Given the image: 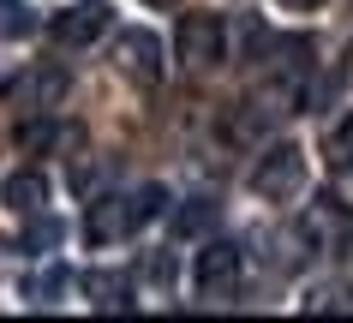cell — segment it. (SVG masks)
<instances>
[{"mask_svg":"<svg viewBox=\"0 0 353 323\" xmlns=\"http://www.w3.org/2000/svg\"><path fill=\"white\" fill-rule=\"evenodd\" d=\"M168 204L162 186H138V191H108V198H96L90 216H84V240L90 246H114V240H132V233L156 222Z\"/></svg>","mask_w":353,"mask_h":323,"instance_id":"cell-1","label":"cell"},{"mask_svg":"<svg viewBox=\"0 0 353 323\" xmlns=\"http://www.w3.org/2000/svg\"><path fill=\"white\" fill-rule=\"evenodd\" d=\"M252 191H258L263 204H288L305 191V150L299 144H270L258 156V168H252Z\"/></svg>","mask_w":353,"mask_h":323,"instance_id":"cell-2","label":"cell"},{"mask_svg":"<svg viewBox=\"0 0 353 323\" xmlns=\"http://www.w3.org/2000/svg\"><path fill=\"white\" fill-rule=\"evenodd\" d=\"M299 240H305V246L312 251H347L353 246V209L341 204V198H330V191H323V198H312V204H305V216H299Z\"/></svg>","mask_w":353,"mask_h":323,"instance_id":"cell-3","label":"cell"},{"mask_svg":"<svg viewBox=\"0 0 353 323\" xmlns=\"http://www.w3.org/2000/svg\"><path fill=\"white\" fill-rule=\"evenodd\" d=\"M174 48H180V60H186L192 72H210V66H222V60H228V24L216 19V12H186Z\"/></svg>","mask_w":353,"mask_h":323,"instance_id":"cell-4","label":"cell"},{"mask_svg":"<svg viewBox=\"0 0 353 323\" xmlns=\"http://www.w3.org/2000/svg\"><path fill=\"white\" fill-rule=\"evenodd\" d=\"M240 246L234 240H210L204 251H198V269H192V282H198V293L204 300H234L240 293Z\"/></svg>","mask_w":353,"mask_h":323,"instance_id":"cell-5","label":"cell"},{"mask_svg":"<svg viewBox=\"0 0 353 323\" xmlns=\"http://www.w3.org/2000/svg\"><path fill=\"white\" fill-rule=\"evenodd\" d=\"M108 24H114V6H108V0H72L66 12H54V24H48V30H54L60 48H90Z\"/></svg>","mask_w":353,"mask_h":323,"instance_id":"cell-6","label":"cell"},{"mask_svg":"<svg viewBox=\"0 0 353 323\" xmlns=\"http://www.w3.org/2000/svg\"><path fill=\"white\" fill-rule=\"evenodd\" d=\"M66 90H72V78L60 72V66H30V72H19L12 84H6V102L48 114V108H60V102H66Z\"/></svg>","mask_w":353,"mask_h":323,"instance_id":"cell-7","label":"cell"},{"mask_svg":"<svg viewBox=\"0 0 353 323\" xmlns=\"http://www.w3.org/2000/svg\"><path fill=\"white\" fill-rule=\"evenodd\" d=\"M114 66H120V78H132V84H156V78H162V42L150 37V30H120Z\"/></svg>","mask_w":353,"mask_h":323,"instance_id":"cell-8","label":"cell"},{"mask_svg":"<svg viewBox=\"0 0 353 323\" xmlns=\"http://www.w3.org/2000/svg\"><path fill=\"white\" fill-rule=\"evenodd\" d=\"M0 204L12 209V216H42V209H48V180H42V168H19V174H6V186H0Z\"/></svg>","mask_w":353,"mask_h":323,"instance_id":"cell-9","label":"cell"},{"mask_svg":"<svg viewBox=\"0 0 353 323\" xmlns=\"http://www.w3.org/2000/svg\"><path fill=\"white\" fill-rule=\"evenodd\" d=\"M84 293H90L96 311H132V282L114 275V269H90L84 275Z\"/></svg>","mask_w":353,"mask_h":323,"instance_id":"cell-10","label":"cell"},{"mask_svg":"<svg viewBox=\"0 0 353 323\" xmlns=\"http://www.w3.org/2000/svg\"><path fill=\"white\" fill-rule=\"evenodd\" d=\"M19 144H24V150H54V144H78V126H54L48 114H37V120H24V126H19Z\"/></svg>","mask_w":353,"mask_h":323,"instance_id":"cell-11","label":"cell"},{"mask_svg":"<svg viewBox=\"0 0 353 323\" xmlns=\"http://www.w3.org/2000/svg\"><path fill=\"white\" fill-rule=\"evenodd\" d=\"M323 162H330L335 174H353V114L330 126V138H323Z\"/></svg>","mask_w":353,"mask_h":323,"instance_id":"cell-12","label":"cell"},{"mask_svg":"<svg viewBox=\"0 0 353 323\" xmlns=\"http://www.w3.org/2000/svg\"><path fill=\"white\" fill-rule=\"evenodd\" d=\"M37 30V12L24 0H0V42H24Z\"/></svg>","mask_w":353,"mask_h":323,"instance_id":"cell-13","label":"cell"},{"mask_svg":"<svg viewBox=\"0 0 353 323\" xmlns=\"http://www.w3.org/2000/svg\"><path fill=\"white\" fill-rule=\"evenodd\" d=\"M210 222H216V204L210 198H186V209L174 216V233H204Z\"/></svg>","mask_w":353,"mask_h":323,"instance_id":"cell-14","label":"cell"},{"mask_svg":"<svg viewBox=\"0 0 353 323\" xmlns=\"http://www.w3.org/2000/svg\"><path fill=\"white\" fill-rule=\"evenodd\" d=\"M60 293H66V269H48V275H37V282H24V300L30 305H54Z\"/></svg>","mask_w":353,"mask_h":323,"instance_id":"cell-15","label":"cell"},{"mask_svg":"<svg viewBox=\"0 0 353 323\" xmlns=\"http://www.w3.org/2000/svg\"><path fill=\"white\" fill-rule=\"evenodd\" d=\"M150 282H174V258H150Z\"/></svg>","mask_w":353,"mask_h":323,"instance_id":"cell-16","label":"cell"},{"mask_svg":"<svg viewBox=\"0 0 353 323\" xmlns=\"http://www.w3.org/2000/svg\"><path fill=\"white\" fill-rule=\"evenodd\" d=\"M281 6H294V12H312V6H323V0H281Z\"/></svg>","mask_w":353,"mask_h":323,"instance_id":"cell-17","label":"cell"},{"mask_svg":"<svg viewBox=\"0 0 353 323\" xmlns=\"http://www.w3.org/2000/svg\"><path fill=\"white\" fill-rule=\"evenodd\" d=\"M144 6H174V0H144Z\"/></svg>","mask_w":353,"mask_h":323,"instance_id":"cell-18","label":"cell"}]
</instances>
